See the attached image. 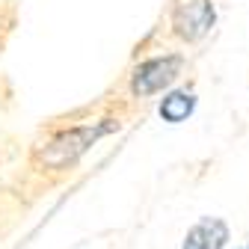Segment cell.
Wrapping results in <instances>:
<instances>
[{"instance_id":"obj_2","label":"cell","mask_w":249,"mask_h":249,"mask_svg":"<svg viewBox=\"0 0 249 249\" xmlns=\"http://www.w3.org/2000/svg\"><path fill=\"white\" fill-rule=\"evenodd\" d=\"M181 66L184 59L169 53V56H154V59H145L137 66L134 77H131V92L140 98L145 95H154V92H160L163 86H169L178 74H181Z\"/></svg>"},{"instance_id":"obj_5","label":"cell","mask_w":249,"mask_h":249,"mask_svg":"<svg viewBox=\"0 0 249 249\" xmlns=\"http://www.w3.org/2000/svg\"><path fill=\"white\" fill-rule=\"evenodd\" d=\"M193 107H196L193 92H169V95L160 101V116L166 122H184L193 113Z\"/></svg>"},{"instance_id":"obj_1","label":"cell","mask_w":249,"mask_h":249,"mask_svg":"<svg viewBox=\"0 0 249 249\" xmlns=\"http://www.w3.org/2000/svg\"><path fill=\"white\" fill-rule=\"evenodd\" d=\"M107 131H113V124H80V128L59 131L51 142H45L36 151V163L45 169H66Z\"/></svg>"},{"instance_id":"obj_3","label":"cell","mask_w":249,"mask_h":249,"mask_svg":"<svg viewBox=\"0 0 249 249\" xmlns=\"http://www.w3.org/2000/svg\"><path fill=\"white\" fill-rule=\"evenodd\" d=\"M213 18H216L213 0H175L172 6V30L184 42L202 39L213 27Z\"/></svg>"},{"instance_id":"obj_6","label":"cell","mask_w":249,"mask_h":249,"mask_svg":"<svg viewBox=\"0 0 249 249\" xmlns=\"http://www.w3.org/2000/svg\"><path fill=\"white\" fill-rule=\"evenodd\" d=\"M243 249H249V246H243Z\"/></svg>"},{"instance_id":"obj_4","label":"cell","mask_w":249,"mask_h":249,"mask_svg":"<svg viewBox=\"0 0 249 249\" xmlns=\"http://www.w3.org/2000/svg\"><path fill=\"white\" fill-rule=\"evenodd\" d=\"M226 240H229V226L216 216H205L187 231L181 249H223Z\"/></svg>"}]
</instances>
